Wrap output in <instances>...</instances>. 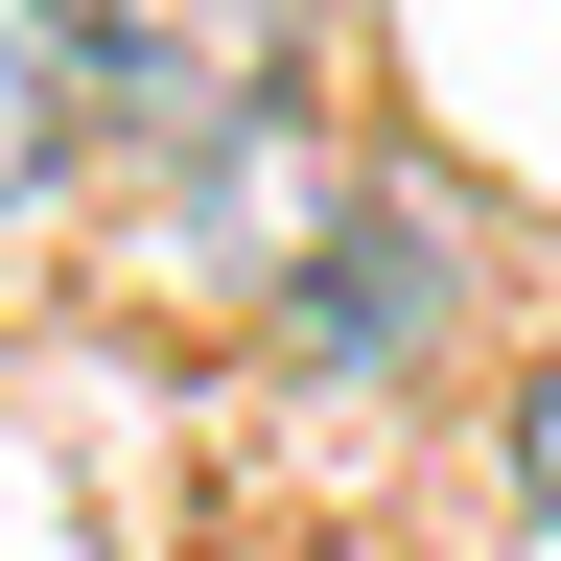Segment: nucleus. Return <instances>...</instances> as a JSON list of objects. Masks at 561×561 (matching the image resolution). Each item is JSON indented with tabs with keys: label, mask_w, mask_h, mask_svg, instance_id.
<instances>
[{
	"label": "nucleus",
	"mask_w": 561,
	"mask_h": 561,
	"mask_svg": "<svg viewBox=\"0 0 561 561\" xmlns=\"http://www.w3.org/2000/svg\"><path fill=\"white\" fill-rule=\"evenodd\" d=\"M538 561H561V538H538Z\"/></svg>",
	"instance_id": "423d86ee"
},
{
	"label": "nucleus",
	"mask_w": 561,
	"mask_h": 561,
	"mask_svg": "<svg viewBox=\"0 0 561 561\" xmlns=\"http://www.w3.org/2000/svg\"><path fill=\"white\" fill-rule=\"evenodd\" d=\"M445 305H468L445 210L375 187V164H351V187L305 210V257H280V351H305V375H421V351H445Z\"/></svg>",
	"instance_id": "f03ea898"
},
{
	"label": "nucleus",
	"mask_w": 561,
	"mask_h": 561,
	"mask_svg": "<svg viewBox=\"0 0 561 561\" xmlns=\"http://www.w3.org/2000/svg\"><path fill=\"white\" fill-rule=\"evenodd\" d=\"M328 187H351V140H328V117L234 140V164H164V210H140V280H280Z\"/></svg>",
	"instance_id": "7ed1b4c3"
},
{
	"label": "nucleus",
	"mask_w": 561,
	"mask_h": 561,
	"mask_svg": "<svg viewBox=\"0 0 561 561\" xmlns=\"http://www.w3.org/2000/svg\"><path fill=\"white\" fill-rule=\"evenodd\" d=\"M515 491H538V538H561V351L515 375Z\"/></svg>",
	"instance_id": "39448f33"
},
{
	"label": "nucleus",
	"mask_w": 561,
	"mask_h": 561,
	"mask_svg": "<svg viewBox=\"0 0 561 561\" xmlns=\"http://www.w3.org/2000/svg\"><path fill=\"white\" fill-rule=\"evenodd\" d=\"M328 0H70V117L140 140V164H234V140L305 117Z\"/></svg>",
	"instance_id": "f257e3e1"
},
{
	"label": "nucleus",
	"mask_w": 561,
	"mask_h": 561,
	"mask_svg": "<svg viewBox=\"0 0 561 561\" xmlns=\"http://www.w3.org/2000/svg\"><path fill=\"white\" fill-rule=\"evenodd\" d=\"M94 164V117H70V0H0V234Z\"/></svg>",
	"instance_id": "20e7f679"
}]
</instances>
